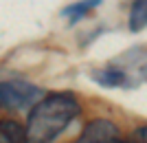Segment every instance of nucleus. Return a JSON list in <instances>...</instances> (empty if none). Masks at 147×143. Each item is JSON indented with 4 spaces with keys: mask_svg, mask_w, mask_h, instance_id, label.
Returning <instances> with one entry per match:
<instances>
[{
    "mask_svg": "<svg viewBox=\"0 0 147 143\" xmlns=\"http://www.w3.org/2000/svg\"><path fill=\"white\" fill-rule=\"evenodd\" d=\"M75 143H123L119 139L117 125L108 119H94L84 128L81 137Z\"/></svg>",
    "mask_w": 147,
    "mask_h": 143,
    "instance_id": "3",
    "label": "nucleus"
},
{
    "mask_svg": "<svg viewBox=\"0 0 147 143\" xmlns=\"http://www.w3.org/2000/svg\"><path fill=\"white\" fill-rule=\"evenodd\" d=\"M79 101L70 93H53L31 108L26 119V143H53L79 115Z\"/></svg>",
    "mask_w": 147,
    "mask_h": 143,
    "instance_id": "1",
    "label": "nucleus"
},
{
    "mask_svg": "<svg viewBox=\"0 0 147 143\" xmlns=\"http://www.w3.org/2000/svg\"><path fill=\"white\" fill-rule=\"evenodd\" d=\"M143 73H145V79H147V66H145V68H143Z\"/></svg>",
    "mask_w": 147,
    "mask_h": 143,
    "instance_id": "9",
    "label": "nucleus"
},
{
    "mask_svg": "<svg viewBox=\"0 0 147 143\" xmlns=\"http://www.w3.org/2000/svg\"><path fill=\"white\" fill-rule=\"evenodd\" d=\"M0 143H26L24 125H20L13 119L0 121Z\"/></svg>",
    "mask_w": 147,
    "mask_h": 143,
    "instance_id": "4",
    "label": "nucleus"
},
{
    "mask_svg": "<svg viewBox=\"0 0 147 143\" xmlns=\"http://www.w3.org/2000/svg\"><path fill=\"white\" fill-rule=\"evenodd\" d=\"M92 79L97 81V84H101V86H108V88L127 86V77H125V73L119 70V68H112V66L101 68V70H94V73H92Z\"/></svg>",
    "mask_w": 147,
    "mask_h": 143,
    "instance_id": "5",
    "label": "nucleus"
},
{
    "mask_svg": "<svg viewBox=\"0 0 147 143\" xmlns=\"http://www.w3.org/2000/svg\"><path fill=\"white\" fill-rule=\"evenodd\" d=\"M99 5H101V0H81V2H75V5H70V7H64L61 13H64L70 22H77V20L84 18L90 9H94V7H99Z\"/></svg>",
    "mask_w": 147,
    "mask_h": 143,
    "instance_id": "7",
    "label": "nucleus"
},
{
    "mask_svg": "<svg viewBox=\"0 0 147 143\" xmlns=\"http://www.w3.org/2000/svg\"><path fill=\"white\" fill-rule=\"evenodd\" d=\"M147 26V0H134L129 11V31H143Z\"/></svg>",
    "mask_w": 147,
    "mask_h": 143,
    "instance_id": "6",
    "label": "nucleus"
},
{
    "mask_svg": "<svg viewBox=\"0 0 147 143\" xmlns=\"http://www.w3.org/2000/svg\"><path fill=\"white\" fill-rule=\"evenodd\" d=\"M44 99V90L22 79L0 81V110H26Z\"/></svg>",
    "mask_w": 147,
    "mask_h": 143,
    "instance_id": "2",
    "label": "nucleus"
},
{
    "mask_svg": "<svg viewBox=\"0 0 147 143\" xmlns=\"http://www.w3.org/2000/svg\"><path fill=\"white\" fill-rule=\"evenodd\" d=\"M136 139H138V143H147V125L136 130Z\"/></svg>",
    "mask_w": 147,
    "mask_h": 143,
    "instance_id": "8",
    "label": "nucleus"
}]
</instances>
